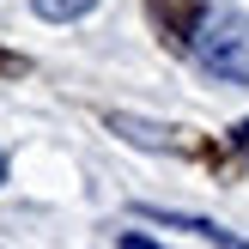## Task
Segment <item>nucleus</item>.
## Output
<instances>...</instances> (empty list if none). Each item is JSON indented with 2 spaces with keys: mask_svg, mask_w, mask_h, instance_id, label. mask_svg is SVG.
I'll use <instances>...</instances> for the list:
<instances>
[{
  "mask_svg": "<svg viewBox=\"0 0 249 249\" xmlns=\"http://www.w3.org/2000/svg\"><path fill=\"white\" fill-rule=\"evenodd\" d=\"M0 73H6V79H18V73H31V61L12 55V49H0Z\"/></svg>",
  "mask_w": 249,
  "mask_h": 249,
  "instance_id": "6",
  "label": "nucleus"
},
{
  "mask_svg": "<svg viewBox=\"0 0 249 249\" xmlns=\"http://www.w3.org/2000/svg\"><path fill=\"white\" fill-rule=\"evenodd\" d=\"M146 219H164V225H177V231H195V237H207V243H219V249H243V237H231L225 225H213V219H189V213H164V207H140Z\"/></svg>",
  "mask_w": 249,
  "mask_h": 249,
  "instance_id": "3",
  "label": "nucleus"
},
{
  "mask_svg": "<svg viewBox=\"0 0 249 249\" xmlns=\"http://www.w3.org/2000/svg\"><path fill=\"white\" fill-rule=\"evenodd\" d=\"M146 18L164 31V43L195 49V31L207 24V0H146Z\"/></svg>",
  "mask_w": 249,
  "mask_h": 249,
  "instance_id": "2",
  "label": "nucleus"
},
{
  "mask_svg": "<svg viewBox=\"0 0 249 249\" xmlns=\"http://www.w3.org/2000/svg\"><path fill=\"white\" fill-rule=\"evenodd\" d=\"M231 152H237V164H249V116L231 128Z\"/></svg>",
  "mask_w": 249,
  "mask_h": 249,
  "instance_id": "5",
  "label": "nucleus"
},
{
  "mask_svg": "<svg viewBox=\"0 0 249 249\" xmlns=\"http://www.w3.org/2000/svg\"><path fill=\"white\" fill-rule=\"evenodd\" d=\"M97 0H31V12L36 18H49V24H67V18H85Z\"/></svg>",
  "mask_w": 249,
  "mask_h": 249,
  "instance_id": "4",
  "label": "nucleus"
},
{
  "mask_svg": "<svg viewBox=\"0 0 249 249\" xmlns=\"http://www.w3.org/2000/svg\"><path fill=\"white\" fill-rule=\"evenodd\" d=\"M195 55L207 73L231 85H249V12H213V18L195 31Z\"/></svg>",
  "mask_w": 249,
  "mask_h": 249,
  "instance_id": "1",
  "label": "nucleus"
},
{
  "mask_svg": "<svg viewBox=\"0 0 249 249\" xmlns=\"http://www.w3.org/2000/svg\"><path fill=\"white\" fill-rule=\"evenodd\" d=\"M0 182H6V152H0Z\"/></svg>",
  "mask_w": 249,
  "mask_h": 249,
  "instance_id": "8",
  "label": "nucleus"
},
{
  "mask_svg": "<svg viewBox=\"0 0 249 249\" xmlns=\"http://www.w3.org/2000/svg\"><path fill=\"white\" fill-rule=\"evenodd\" d=\"M122 249H158L152 237H140V231H128V237H122Z\"/></svg>",
  "mask_w": 249,
  "mask_h": 249,
  "instance_id": "7",
  "label": "nucleus"
}]
</instances>
